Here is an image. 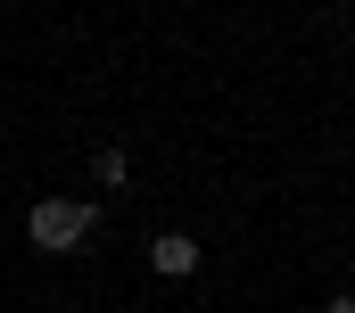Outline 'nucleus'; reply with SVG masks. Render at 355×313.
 <instances>
[{"label": "nucleus", "mask_w": 355, "mask_h": 313, "mask_svg": "<svg viewBox=\"0 0 355 313\" xmlns=\"http://www.w3.org/2000/svg\"><path fill=\"white\" fill-rule=\"evenodd\" d=\"M91 181H99V190H124V181H132V156H124V149H99V156H91Z\"/></svg>", "instance_id": "obj_3"}, {"label": "nucleus", "mask_w": 355, "mask_h": 313, "mask_svg": "<svg viewBox=\"0 0 355 313\" xmlns=\"http://www.w3.org/2000/svg\"><path fill=\"white\" fill-rule=\"evenodd\" d=\"M149 264H157L166 280H190V272H198V239L190 231H157L149 239Z\"/></svg>", "instance_id": "obj_2"}, {"label": "nucleus", "mask_w": 355, "mask_h": 313, "mask_svg": "<svg viewBox=\"0 0 355 313\" xmlns=\"http://www.w3.org/2000/svg\"><path fill=\"white\" fill-rule=\"evenodd\" d=\"M322 313H355V297H331V305H322Z\"/></svg>", "instance_id": "obj_4"}, {"label": "nucleus", "mask_w": 355, "mask_h": 313, "mask_svg": "<svg viewBox=\"0 0 355 313\" xmlns=\"http://www.w3.org/2000/svg\"><path fill=\"white\" fill-rule=\"evenodd\" d=\"M91 231H99L91 198H33L25 206V247H42V256H75V247H91Z\"/></svg>", "instance_id": "obj_1"}]
</instances>
